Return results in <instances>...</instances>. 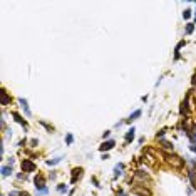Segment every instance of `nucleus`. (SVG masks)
Listing matches in <instances>:
<instances>
[{"label":"nucleus","instance_id":"8","mask_svg":"<svg viewBox=\"0 0 196 196\" xmlns=\"http://www.w3.org/2000/svg\"><path fill=\"white\" fill-rule=\"evenodd\" d=\"M82 176V168H74L72 169V178H70V183L74 184V183H77V178H81Z\"/></svg>","mask_w":196,"mask_h":196},{"label":"nucleus","instance_id":"5","mask_svg":"<svg viewBox=\"0 0 196 196\" xmlns=\"http://www.w3.org/2000/svg\"><path fill=\"white\" fill-rule=\"evenodd\" d=\"M116 146V141L114 139H109V141H104L101 144V146H99V149H101L102 153H104V151H109V149H112Z\"/></svg>","mask_w":196,"mask_h":196},{"label":"nucleus","instance_id":"25","mask_svg":"<svg viewBox=\"0 0 196 196\" xmlns=\"http://www.w3.org/2000/svg\"><path fill=\"white\" fill-rule=\"evenodd\" d=\"M189 149H191L193 153H196V144H189Z\"/></svg>","mask_w":196,"mask_h":196},{"label":"nucleus","instance_id":"28","mask_svg":"<svg viewBox=\"0 0 196 196\" xmlns=\"http://www.w3.org/2000/svg\"><path fill=\"white\" fill-rule=\"evenodd\" d=\"M193 86H195V87H196V75H195V77H193Z\"/></svg>","mask_w":196,"mask_h":196},{"label":"nucleus","instance_id":"18","mask_svg":"<svg viewBox=\"0 0 196 196\" xmlns=\"http://www.w3.org/2000/svg\"><path fill=\"white\" fill-rule=\"evenodd\" d=\"M144 161L148 163V164H151V166H153V164H154V158H153L151 154H144Z\"/></svg>","mask_w":196,"mask_h":196},{"label":"nucleus","instance_id":"10","mask_svg":"<svg viewBox=\"0 0 196 196\" xmlns=\"http://www.w3.org/2000/svg\"><path fill=\"white\" fill-rule=\"evenodd\" d=\"M12 116H14V119H15V122H19V124H20L22 128L24 129H29V126H27V122L24 121V119H22L20 116L17 114V112H12Z\"/></svg>","mask_w":196,"mask_h":196},{"label":"nucleus","instance_id":"3","mask_svg":"<svg viewBox=\"0 0 196 196\" xmlns=\"http://www.w3.org/2000/svg\"><path fill=\"white\" fill-rule=\"evenodd\" d=\"M22 171L32 173V171H35V164L30 161V159H24V161H22Z\"/></svg>","mask_w":196,"mask_h":196},{"label":"nucleus","instance_id":"21","mask_svg":"<svg viewBox=\"0 0 196 196\" xmlns=\"http://www.w3.org/2000/svg\"><path fill=\"white\" fill-rule=\"evenodd\" d=\"M57 191H59V193H66V191H67V186H66V184H59V186H57Z\"/></svg>","mask_w":196,"mask_h":196},{"label":"nucleus","instance_id":"4","mask_svg":"<svg viewBox=\"0 0 196 196\" xmlns=\"http://www.w3.org/2000/svg\"><path fill=\"white\" fill-rule=\"evenodd\" d=\"M10 102H12V97L7 94L5 89H2V92H0V104H2V106H8Z\"/></svg>","mask_w":196,"mask_h":196},{"label":"nucleus","instance_id":"12","mask_svg":"<svg viewBox=\"0 0 196 196\" xmlns=\"http://www.w3.org/2000/svg\"><path fill=\"white\" fill-rule=\"evenodd\" d=\"M134 133H136V129H134V128H131V129L128 131V133H126V137H124L126 144H129V142H131L133 139H134Z\"/></svg>","mask_w":196,"mask_h":196},{"label":"nucleus","instance_id":"2","mask_svg":"<svg viewBox=\"0 0 196 196\" xmlns=\"http://www.w3.org/2000/svg\"><path fill=\"white\" fill-rule=\"evenodd\" d=\"M133 193L136 196H151V189L146 188L144 184H136L134 188H133Z\"/></svg>","mask_w":196,"mask_h":196},{"label":"nucleus","instance_id":"1","mask_svg":"<svg viewBox=\"0 0 196 196\" xmlns=\"http://www.w3.org/2000/svg\"><path fill=\"white\" fill-rule=\"evenodd\" d=\"M161 156L164 158V161L168 163L169 166H173V168H176V169L183 168V164H184V159H183V158H179V156L173 154V153H168V151H161Z\"/></svg>","mask_w":196,"mask_h":196},{"label":"nucleus","instance_id":"14","mask_svg":"<svg viewBox=\"0 0 196 196\" xmlns=\"http://www.w3.org/2000/svg\"><path fill=\"white\" fill-rule=\"evenodd\" d=\"M14 173V169H12V166H2V176L3 178H7V176H10Z\"/></svg>","mask_w":196,"mask_h":196},{"label":"nucleus","instance_id":"11","mask_svg":"<svg viewBox=\"0 0 196 196\" xmlns=\"http://www.w3.org/2000/svg\"><path fill=\"white\" fill-rule=\"evenodd\" d=\"M122 171H124V164H122V163L116 164V168H114V179H117V178L122 174Z\"/></svg>","mask_w":196,"mask_h":196},{"label":"nucleus","instance_id":"26","mask_svg":"<svg viewBox=\"0 0 196 196\" xmlns=\"http://www.w3.org/2000/svg\"><path fill=\"white\" fill-rule=\"evenodd\" d=\"M109 134H111V131H106V133H104V134H102V137H104V139H106V137H109Z\"/></svg>","mask_w":196,"mask_h":196},{"label":"nucleus","instance_id":"23","mask_svg":"<svg viewBox=\"0 0 196 196\" xmlns=\"http://www.w3.org/2000/svg\"><path fill=\"white\" fill-rule=\"evenodd\" d=\"M40 124H42V126H44V128H45V129H49V131H52V129H54V128H52V126H50V124H47V122H45V121H40Z\"/></svg>","mask_w":196,"mask_h":196},{"label":"nucleus","instance_id":"17","mask_svg":"<svg viewBox=\"0 0 196 196\" xmlns=\"http://www.w3.org/2000/svg\"><path fill=\"white\" fill-rule=\"evenodd\" d=\"M184 32H186V34H193V32H195V24H188V25H186V29H184Z\"/></svg>","mask_w":196,"mask_h":196},{"label":"nucleus","instance_id":"22","mask_svg":"<svg viewBox=\"0 0 196 196\" xmlns=\"http://www.w3.org/2000/svg\"><path fill=\"white\" fill-rule=\"evenodd\" d=\"M191 12H193V10H189V8H186V10L183 12V17H184V19H189V17H191Z\"/></svg>","mask_w":196,"mask_h":196},{"label":"nucleus","instance_id":"13","mask_svg":"<svg viewBox=\"0 0 196 196\" xmlns=\"http://www.w3.org/2000/svg\"><path fill=\"white\" fill-rule=\"evenodd\" d=\"M141 114H142V112H141V109H137V111H134V112H133V114H131V116L128 117V119H126V122H133L134 119L141 117Z\"/></svg>","mask_w":196,"mask_h":196},{"label":"nucleus","instance_id":"15","mask_svg":"<svg viewBox=\"0 0 196 196\" xmlns=\"http://www.w3.org/2000/svg\"><path fill=\"white\" fill-rule=\"evenodd\" d=\"M161 144H163V148H164V149H168V153H171V151H173V146H171V142H168L166 139H161Z\"/></svg>","mask_w":196,"mask_h":196},{"label":"nucleus","instance_id":"16","mask_svg":"<svg viewBox=\"0 0 196 196\" xmlns=\"http://www.w3.org/2000/svg\"><path fill=\"white\" fill-rule=\"evenodd\" d=\"M184 45V40L179 42L178 45H176V50H174V59H179V50H181V47Z\"/></svg>","mask_w":196,"mask_h":196},{"label":"nucleus","instance_id":"6","mask_svg":"<svg viewBox=\"0 0 196 196\" xmlns=\"http://www.w3.org/2000/svg\"><path fill=\"white\" fill-rule=\"evenodd\" d=\"M136 181L146 183V181H149V176L146 174V173H142V171H136V173H134V183Z\"/></svg>","mask_w":196,"mask_h":196},{"label":"nucleus","instance_id":"20","mask_svg":"<svg viewBox=\"0 0 196 196\" xmlns=\"http://www.w3.org/2000/svg\"><path fill=\"white\" fill-rule=\"evenodd\" d=\"M72 142H74V136L69 133V134L66 136V144H72Z\"/></svg>","mask_w":196,"mask_h":196},{"label":"nucleus","instance_id":"27","mask_svg":"<svg viewBox=\"0 0 196 196\" xmlns=\"http://www.w3.org/2000/svg\"><path fill=\"white\" fill-rule=\"evenodd\" d=\"M20 196H30V195H29L27 191H20Z\"/></svg>","mask_w":196,"mask_h":196},{"label":"nucleus","instance_id":"7","mask_svg":"<svg viewBox=\"0 0 196 196\" xmlns=\"http://www.w3.org/2000/svg\"><path fill=\"white\" fill-rule=\"evenodd\" d=\"M188 179H189V183H191V186L196 189V169H189L188 171Z\"/></svg>","mask_w":196,"mask_h":196},{"label":"nucleus","instance_id":"24","mask_svg":"<svg viewBox=\"0 0 196 196\" xmlns=\"http://www.w3.org/2000/svg\"><path fill=\"white\" fill-rule=\"evenodd\" d=\"M8 196H20V191H10Z\"/></svg>","mask_w":196,"mask_h":196},{"label":"nucleus","instance_id":"19","mask_svg":"<svg viewBox=\"0 0 196 196\" xmlns=\"http://www.w3.org/2000/svg\"><path fill=\"white\" fill-rule=\"evenodd\" d=\"M62 158H54V159H47V164L49 166H54V164H57V163H61Z\"/></svg>","mask_w":196,"mask_h":196},{"label":"nucleus","instance_id":"9","mask_svg":"<svg viewBox=\"0 0 196 196\" xmlns=\"http://www.w3.org/2000/svg\"><path fill=\"white\" fill-rule=\"evenodd\" d=\"M19 102H20V106H22V109H24V111H25V114L29 116V117H30V116H32V112H30V109H29V102H27V99H19Z\"/></svg>","mask_w":196,"mask_h":196}]
</instances>
